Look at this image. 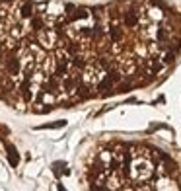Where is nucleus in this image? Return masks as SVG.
I'll return each mask as SVG.
<instances>
[{
	"label": "nucleus",
	"mask_w": 181,
	"mask_h": 191,
	"mask_svg": "<svg viewBox=\"0 0 181 191\" xmlns=\"http://www.w3.org/2000/svg\"><path fill=\"white\" fill-rule=\"evenodd\" d=\"M86 189H181V166L172 152L144 139L109 137L92 142L78 160Z\"/></svg>",
	"instance_id": "obj_2"
},
{
	"label": "nucleus",
	"mask_w": 181,
	"mask_h": 191,
	"mask_svg": "<svg viewBox=\"0 0 181 191\" xmlns=\"http://www.w3.org/2000/svg\"><path fill=\"white\" fill-rule=\"evenodd\" d=\"M179 57L172 0H0V102L20 113L158 86Z\"/></svg>",
	"instance_id": "obj_1"
}]
</instances>
